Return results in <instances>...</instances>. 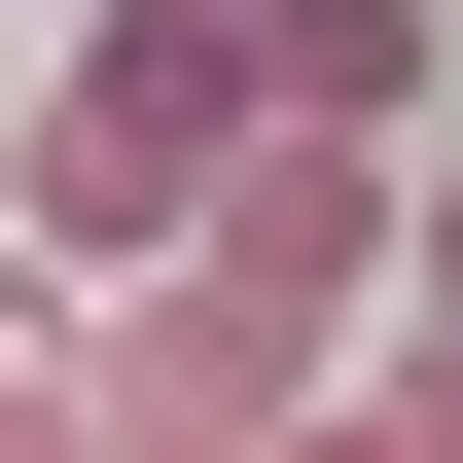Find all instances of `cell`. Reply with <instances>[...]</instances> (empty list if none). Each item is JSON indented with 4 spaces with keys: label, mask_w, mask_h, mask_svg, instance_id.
Segmentation results:
<instances>
[{
    "label": "cell",
    "mask_w": 463,
    "mask_h": 463,
    "mask_svg": "<svg viewBox=\"0 0 463 463\" xmlns=\"http://www.w3.org/2000/svg\"><path fill=\"white\" fill-rule=\"evenodd\" d=\"M0 463H108V392H71V286L0 250Z\"/></svg>",
    "instance_id": "obj_5"
},
{
    "label": "cell",
    "mask_w": 463,
    "mask_h": 463,
    "mask_svg": "<svg viewBox=\"0 0 463 463\" xmlns=\"http://www.w3.org/2000/svg\"><path fill=\"white\" fill-rule=\"evenodd\" d=\"M392 286H428V321H463V143H428V178H392Z\"/></svg>",
    "instance_id": "obj_6"
},
{
    "label": "cell",
    "mask_w": 463,
    "mask_h": 463,
    "mask_svg": "<svg viewBox=\"0 0 463 463\" xmlns=\"http://www.w3.org/2000/svg\"><path fill=\"white\" fill-rule=\"evenodd\" d=\"M286 463H463V321H356V392H321Z\"/></svg>",
    "instance_id": "obj_4"
},
{
    "label": "cell",
    "mask_w": 463,
    "mask_h": 463,
    "mask_svg": "<svg viewBox=\"0 0 463 463\" xmlns=\"http://www.w3.org/2000/svg\"><path fill=\"white\" fill-rule=\"evenodd\" d=\"M214 286H286V321H392V143H286V108H250V178H214Z\"/></svg>",
    "instance_id": "obj_3"
},
{
    "label": "cell",
    "mask_w": 463,
    "mask_h": 463,
    "mask_svg": "<svg viewBox=\"0 0 463 463\" xmlns=\"http://www.w3.org/2000/svg\"><path fill=\"white\" fill-rule=\"evenodd\" d=\"M71 392H108V463H286V428L356 392V321L214 286V250H143V286H71Z\"/></svg>",
    "instance_id": "obj_2"
},
{
    "label": "cell",
    "mask_w": 463,
    "mask_h": 463,
    "mask_svg": "<svg viewBox=\"0 0 463 463\" xmlns=\"http://www.w3.org/2000/svg\"><path fill=\"white\" fill-rule=\"evenodd\" d=\"M214 178H250V0H71V71L0 108V250L143 286V250H214Z\"/></svg>",
    "instance_id": "obj_1"
}]
</instances>
